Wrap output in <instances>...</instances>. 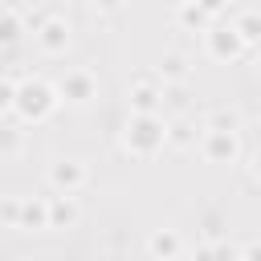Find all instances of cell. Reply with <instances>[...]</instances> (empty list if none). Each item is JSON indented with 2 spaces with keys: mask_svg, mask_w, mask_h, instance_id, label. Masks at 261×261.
Returning <instances> with one entry per match:
<instances>
[{
  "mask_svg": "<svg viewBox=\"0 0 261 261\" xmlns=\"http://www.w3.org/2000/svg\"><path fill=\"white\" fill-rule=\"evenodd\" d=\"M196 151L204 163H237L241 159V130H220V126H200Z\"/></svg>",
  "mask_w": 261,
  "mask_h": 261,
  "instance_id": "obj_4",
  "label": "cell"
},
{
  "mask_svg": "<svg viewBox=\"0 0 261 261\" xmlns=\"http://www.w3.org/2000/svg\"><path fill=\"white\" fill-rule=\"evenodd\" d=\"M228 24H232V33L245 41V49H253V45L261 41V16H257V12H249V8H245V12H237Z\"/></svg>",
  "mask_w": 261,
  "mask_h": 261,
  "instance_id": "obj_16",
  "label": "cell"
},
{
  "mask_svg": "<svg viewBox=\"0 0 261 261\" xmlns=\"http://www.w3.org/2000/svg\"><path fill=\"white\" fill-rule=\"evenodd\" d=\"M167 147V118L163 114H130L122 126V151L130 159H155Z\"/></svg>",
  "mask_w": 261,
  "mask_h": 261,
  "instance_id": "obj_2",
  "label": "cell"
},
{
  "mask_svg": "<svg viewBox=\"0 0 261 261\" xmlns=\"http://www.w3.org/2000/svg\"><path fill=\"white\" fill-rule=\"evenodd\" d=\"M29 24H24V12L12 8V4H0V49H16L24 41Z\"/></svg>",
  "mask_w": 261,
  "mask_h": 261,
  "instance_id": "obj_11",
  "label": "cell"
},
{
  "mask_svg": "<svg viewBox=\"0 0 261 261\" xmlns=\"http://www.w3.org/2000/svg\"><path fill=\"white\" fill-rule=\"evenodd\" d=\"M126 106H130V114H163V82L155 77V69L151 73H139L130 82Z\"/></svg>",
  "mask_w": 261,
  "mask_h": 261,
  "instance_id": "obj_8",
  "label": "cell"
},
{
  "mask_svg": "<svg viewBox=\"0 0 261 261\" xmlns=\"http://www.w3.org/2000/svg\"><path fill=\"white\" fill-rule=\"evenodd\" d=\"M237 261H261V245H257V241L241 245V249H237Z\"/></svg>",
  "mask_w": 261,
  "mask_h": 261,
  "instance_id": "obj_22",
  "label": "cell"
},
{
  "mask_svg": "<svg viewBox=\"0 0 261 261\" xmlns=\"http://www.w3.org/2000/svg\"><path fill=\"white\" fill-rule=\"evenodd\" d=\"M204 126H220V130H237V126H241V118H237V110H212Z\"/></svg>",
  "mask_w": 261,
  "mask_h": 261,
  "instance_id": "obj_18",
  "label": "cell"
},
{
  "mask_svg": "<svg viewBox=\"0 0 261 261\" xmlns=\"http://www.w3.org/2000/svg\"><path fill=\"white\" fill-rule=\"evenodd\" d=\"M171 20H175V29H184V33H204V29L212 24V16H208L196 0H179L175 12H171Z\"/></svg>",
  "mask_w": 261,
  "mask_h": 261,
  "instance_id": "obj_13",
  "label": "cell"
},
{
  "mask_svg": "<svg viewBox=\"0 0 261 261\" xmlns=\"http://www.w3.org/2000/svg\"><path fill=\"white\" fill-rule=\"evenodd\" d=\"M29 33H33V41H37V49L45 57H61L69 49V41H73V24L65 16H41Z\"/></svg>",
  "mask_w": 261,
  "mask_h": 261,
  "instance_id": "obj_5",
  "label": "cell"
},
{
  "mask_svg": "<svg viewBox=\"0 0 261 261\" xmlns=\"http://www.w3.org/2000/svg\"><path fill=\"white\" fill-rule=\"evenodd\" d=\"M16 212H20V196L0 200V220H4V224H12V228H16Z\"/></svg>",
  "mask_w": 261,
  "mask_h": 261,
  "instance_id": "obj_19",
  "label": "cell"
},
{
  "mask_svg": "<svg viewBox=\"0 0 261 261\" xmlns=\"http://www.w3.org/2000/svg\"><path fill=\"white\" fill-rule=\"evenodd\" d=\"M175 261H179V257H175ZM188 261H212V253H208V249H200V253H192Z\"/></svg>",
  "mask_w": 261,
  "mask_h": 261,
  "instance_id": "obj_24",
  "label": "cell"
},
{
  "mask_svg": "<svg viewBox=\"0 0 261 261\" xmlns=\"http://www.w3.org/2000/svg\"><path fill=\"white\" fill-rule=\"evenodd\" d=\"M16 228H24V232H45V228H49V208H45V200H37V196H20Z\"/></svg>",
  "mask_w": 261,
  "mask_h": 261,
  "instance_id": "obj_12",
  "label": "cell"
},
{
  "mask_svg": "<svg viewBox=\"0 0 261 261\" xmlns=\"http://www.w3.org/2000/svg\"><path fill=\"white\" fill-rule=\"evenodd\" d=\"M12 110V82H0V114Z\"/></svg>",
  "mask_w": 261,
  "mask_h": 261,
  "instance_id": "obj_23",
  "label": "cell"
},
{
  "mask_svg": "<svg viewBox=\"0 0 261 261\" xmlns=\"http://www.w3.org/2000/svg\"><path fill=\"white\" fill-rule=\"evenodd\" d=\"M57 106H61V98H57V90H53L49 77L29 73V77L12 82V114H16L24 126H41V122H49V118L57 114Z\"/></svg>",
  "mask_w": 261,
  "mask_h": 261,
  "instance_id": "obj_1",
  "label": "cell"
},
{
  "mask_svg": "<svg viewBox=\"0 0 261 261\" xmlns=\"http://www.w3.org/2000/svg\"><path fill=\"white\" fill-rule=\"evenodd\" d=\"M155 77H159L163 86L188 82V77H192V61H188V53H179V49H167V53L159 57V65H155Z\"/></svg>",
  "mask_w": 261,
  "mask_h": 261,
  "instance_id": "obj_10",
  "label": "cell"
},
{
  "mask_svg": "<svg viewBox=\"0 0 261 261\" xmlns=\"http://www.w3.org/2000/svg\"><path fill=\"white\" fill-rule=\"evenodd\" d=\"M147 253L155 261H175V257H184V237L175 228H151L147 232Z\"/></svg>",
  "mask_w": 261,
  "mask_h": 261,
  "instance_id": "obj_9",
  "label": "cell"
},
{
  "mask_svg": "<svg viewBox=\"0 0 261 261\" xmlns=\"http://www.w3.org/2000/svg\"><path fill=\"white\" fill-rule=\"evenodd\" d=\"M45 184L57 192V196H77L86 184H90V171L82 159H53L45 167Z\"/></svg>",
  "mask_w": 261,
  "mask_h": 261,
  "instance_id": "obj_6",
  "label": "cell"
},
{
  "mask_svg": "<svg viewBox=\"0 0 261 261\" xmlns=\"http://www.w3.org/2000/svg\"><path fill=\"white\" fill-rule=\"evenodd\" d=\"M204 49H208V57L212 61H237V57H245L249 49H245V41L232 33V24L228 20H212L208 29H204Z\"/></svg>",
  "mask_w": 261,
  "mask_h": 261,
  "instance_id": "obj_7",
  "label": "cell"
},
{
  "mask_svg": "<svg viewBox=\"0 0 261 261\" xmlns=\"http://www.w3.org/2000/svg\"><path fill=\"white\" fill-rule=\"evenodd\" d=\"M196 4H200V8H204V12L212 16V20H220V12L228 8V0H196Z\"/></svg>",
  "mask_w": 261,
  "mask_h": 261,
  "instance_id": "obj_21",
  "label": "cell"
},
{
  "mask_svg": "<svg viewBox=\"0 0 261 261\" xmlns=\"http://www.w3.org/2000/svg\"><path fill=\"white\" fill-rule=\"evenodd\" d=\"M196 139H200V126H196L188 114H179V118L167 122V147H175V151H192Z\"/></svg>",
  "mask_w": 261,
  "mask_h": 261,
  "instance_id": "obj_14",
  "label": "cell"
},
{
  "mask_svg": "<svg viewBox=\"0 0 261 261\" xmlns=\"http://www.w3.org/2000/svg\"><path fill=\"white\" fill-rule=\"evenodd\" d=\"M45 208H49V228H69V224H77V204H73V196H49L45 200Z\"/></svg>",
  "mask_w": 261,
  "mask_h": 261,
  "instance_id": "obj_15",
  "label": "cell"
},
{
  "mask_svg": "<svg viewBox=\"0 0 261 261\" xmlns=\"http://www.w3.org/2000/svg\"><path fill=\"white\" fill-rule=\"evenodd\" d=\"M24 147V135L16 126H0V155H20Z\"/></svg>",
  "mask_w": 261,
  "mask_h": 261,
  "instance_id": "obj_17",
  "label": "cell"
},
{
  "mask_svg": "<svg viewBox=\"0 0 261 261\" xmlns=\"http://www.w3.org/2000/svg\"><path fill=\"white\" fill-rule=\"evenodd\" d=\"M53 90H57V98L69 102V106H90V102L98 98V73L86 69V65H69V69L53 82Z\"/></svg>",
  "mask_w": 261,
  "mask_h": 261,
  "instance_id": "obj_3",
  "label": "cell"
},
{
  "mask_svg": "<svg viewBox=\"0 0 261 261\" xmlns=\"http://www.w3.org/2000/svg\"><path fill=\"white\" fill-rule=\"evenodd\" d=\"M90 4H94V12H102V16H114V12L126 8V0H90Z\"/></svg>",
  "mask_w": 261,
  "mask_h": 261,
  "instance_id": "obj_20",
  "label": "cell"
}]
</instances>
